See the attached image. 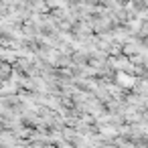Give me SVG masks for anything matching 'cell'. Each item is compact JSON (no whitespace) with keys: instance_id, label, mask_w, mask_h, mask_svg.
Wrapping results in <instances>:
<instances>
[{"instance_id":"1","label":"cell","mask_w":148,"mask_h":148,"mask_svg":"<svg viewBox=\"0 0 148 148\" xmlns=\"http://www.w3.org/2000/svg\"><path fill=\"white\" fill-rule=\"evenodd\" d=\"M120 81H122L124 85H132V83H134V79H132V77H126V75H120Z\"/></svg>"}]
</instances>
